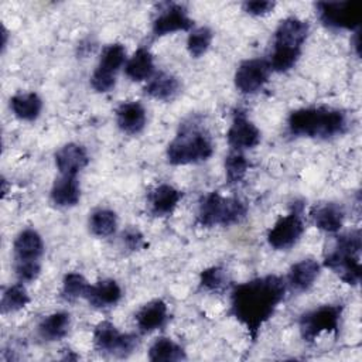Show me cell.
<instances>
[{"instance_id": "1", "label": "cell", "mask_w": 362, "mask_h": 362, "mask_svg": "<svg viewBox=\"0 0 362 362\" xmlns=\"http://www.w3.org/2000/svg\"><path fill=\"white\" fill-rule=\"evenodd\" d=\"M286 291V279L277 274H266L236 284L229 296V315L245 327L252 341H256L263 325L283 303Z\"/></svg>"}, {"instance_id": "2", "label": "cell", "mask_w": 362, "mask_h": 362, "mask_svg": "<svg viewBox=\"0 0 362 362\" xmlns=\"http://www.w3.org/2000/svg\"><path fill=\"white\" fill-rule=\"evenodd\" d=\"M288 133L294 137L332 139L348 129L346 113L331 106H310L296 109L287 119Z\"/></svg>"}, {"instance_id": "3", "label": "cell", "mask_w": 362, "mask_h": 362, "mask_svg": "<svg viewBox=\"0 0 362 362\" xmlns=\"http://www.w3.org/2000/svg\"><path fill=\"white\" fill-rule=\"evenodd\" d=\"M308 33V21L296 16L286 17L279 23L273 34V51L267 59L272 72L283 74L296 66Z\"/></svg>"}, {"instance_id": "4", "label": "cell", "mask_w": 362, "mask_h": 362, "mask_svg": "<svg viewBox=\"0 0 362 362\" xmlns=\"http://www.w3.org/2000/svg\"><path fill=\"white\" fill-rule=\"evenodd\" d=\"M362 238L359 229L341 233L335 238L332 247L324 255V266L335 273L344 283L358 286L361 281Z\"/></svg>"}, {"instance_id": "5", "label": "cell", "mask_w": 362, "mask_h": 362, "mask_svg": "<svg viewBox=\"0 0 362 362\" xmlns=\"http://www.w3.org/2000/svg\"><path fill=\"white\" fill-rule=\"evenodd\" d=\"M214 154L209 134L195 124H182L180 133L168 143L167 161L171 165H187L206 161Z\"/></svg>"}, {"instance_id": "6", "label": "cell", "mask_w": 362, "mask_h": 362, "mask_svg": "<svg viewBox=\"0 0 362 362\" xmlns=\"http://www.w3.org/2000/svg\"><path fill=\"white\" fill-rule=\"evenodd\" d=\"M247 214V206L239 198L222 197L212 191L201 198L197 212V223L202 228L229 226L240 222Z\"/></svg>"}, {"instance_id": "7", "label": "cell", "mask_w": 362, "mask_h": 362, "mask_svg": "<svg viewBox=\"0 0 362 362\" xmlns=\"http://www.w3.org/2000/svg\"><path fill=\"white\" fill-rule=\"evenodd\" d=\"M344 313L342 304H324L303 313L298 318V329L304 342H314L321 334H338Z\"/></svg>"}, {"instance_id": "8", "label": "cell", "mask_w": 362, "mask_h": 362, "mask_svg": "<svg viewBox=\"0 0 362 362\" xmlns=\"http://www.w3.org/2000/svg\"><path fill=\"white\" fill-rule=\"evenodd\" d=\"M320 23L331 30H358L362 20L359 1H318L315 3Z\"/></svg>"}, {"instance_id": "9", "label": "cell", "mask_w": 362, "mask_h": 362, "mask_svg": "<svg viewBox=\"0 0 362 362\" xmlns=\"http://www.w3.org/2000/svg\"><path fill=\"white\" fill-rule=\"evenodd\" d=\"M137 345V335L120 332L110 321H100L93 328V346L100 354L127 358L136 351Z\"/></svg>"}, {"instance_id": "10", "label": "cell", "mask_w": 362, "mask_h": 362, "mask_svg": "<svg viewBox=\"0 0 362 362\" xmlns=\"http://www.w3.org/2000/svg\"><path fill=\"white\" fill-rule=\"evenodd\" d=\"M126 64V48L120 42H113L102 49L99 62L90 75V86L99 92H110L116 85V74Z\"/></svg>"}, {"instance_id": "11", "label": "cell", "mask_w": 362, "mask_h": 362, "mask_svg": "<svg viewBox=\"0 0 362 362\" xmlns=\"http://www.w3.org/2000/svg\"><path fill=\"white\" fill-rule=\"evenodd\" d=\"M305 230L303 219V205L296 202L291 211L279 218L267 232V243L274 250H287L293 247Z\"/></svg>"}, {"instance_id": "12", "label": "cell", "mask_w": 362, "mask_h": 362, "mask_svg": "<svg viewBox=\"0 0 362 362\" xmlns=\"http://www.w3.org/2000/svg\"><path fill=\"white\" fill-rule=\"evenodd\" d=\"M194 20L189 17L188 10L180 3H161L151 23V34L160 38L178 31H191Z\"/></svg>"}, {"instance_id": "13", "label": "cell", "mask_w": 362, "mask_h": 362, "mask_svg": "<svg viewBox=\"0 0 362 362\" xmlns=\"http://www.w3.org/2000/svg\"><path fill=\"white\" fill-rule=\"evenodd\" d=\"M270 65L267 59L250 58L239 64L235 72V86L243 95L257 93L267 83L270 76Z\"/></svg>"}, {"instance_id": "14", "label": "cell", "mask_w": 362, "mask_h": 362, "mask_svg": "<svg viewBox=\"0 0 362 362\" xmlns=\"http://www.w3.org/2000/svg\"><path fill=\"white\" fill-rule=\"evenodd\" d=\"M226 140L232 150L243 151L255 148L262 140V133L245 112L236 110L228 129Z\"/></svg>"}, {"instance_id": "15", "label": "cell", "mask_w": 362, "mask_h": 362, "mask_svg": "<svg viewBox=\"0 0 362 362\" xmlns=\"http://www.w3.org/2000/svg\"><path fill=\"white\" fill-rule=\"evenodd\" d=\"M44 242L41 235L33 229H23L13 243V262H41Z\"/></svg>"}, {"instance_id": "16", "label": "cell", "mask_w": 362, "mask_h": 362, "mask_svg": "<svg viewBox=\"0 0 362 362\" xmlns=\"http://www.w3.org/2000/svg\"><path fill=\"white\" fill-rule=\"evenodd\" d=\"M140 334H150L163 328L168 321V307L164 300L156 298L139 308L134 315Z\"/></svg>"}, {"instance_id": "17", "label": "cell", "mask_w": 362, "mask_h": 362, "mask_svg": "<svg viewBox=\"0 0 362 362\" xmlns=\"http://www.w3.org/2000/svg\"><path fill=\"white\" fill-rule=\"evenodd\" d=\"M116 124L126 134H139L146 127L147 113L139 100H129L120 103L116 110Z\"/></svg>"}, {"instance_id": "18", "label": "cell", "mask_w": 362, "mask_h": 362, "mask_svg": "<svg viewBox=\"0 0 362 362\" xmlns=\"http://www.w3.org/2000/svg\"><path fill=\"white\" fill-rule=\"evenodd\" d=\"M55 167L62 175H78L89 163L88 151L78 143H66L55 153Z\"/></svg>"}, {"instance_id": "19", "label": "cell", "mask_w": 362, "mask_h": 362, "mask_svg": "<svg viewBox=\"0 0 362 362\" xmlns=\"http://www.w3.org/2000/svg\"><path fill=\"white\" fill-rule=\"evenodd\" d=\"M184 194L170 184H160L148 194V211L151 215L163 218L171 215L182 199Z\"/></svg>"}, {"instance_id": "20", "label": "cell", "mask_w": 362, "mask_h": 362, "mask_svg": "<svg viewBox=\"0 0 362 362\" xmlns=\"http://www.w3.org/2000/svg\"><path fill=\"white\" fill-rule=\"evenodd\" d=\"M321 272V266L314 259H301L300 262L294 263L288 273H287V288L296 293H304L310 290L315 280L318 279Z\"/></svg>"}, {"instance_id": "21", "label": "cell", "mask_w": 362, "mask_h": 362, "mask_svg": "<svg viewBox=\"0 0 362 362\" xmlns=\"http://www.w3.org/2000/svg\"><path fill=\"white\" fill-rule=\"evenodd\" d=\"M122 288L113 279H103L95 284H90L85 300L95 308L105 310L115 307L122 298Z\"/></svg>"}, {"instance_id": "22", "label": "cell", "mask_w": 362, "mask_h": 362, "mask_svg": "<svg viewBox=\"0 0 362 362\" xmlns=\"http://www.w3.org/2000/svg\"><path fill=\"white\" fill-rule=\"evenodd\" d=\"M314 225L327 233H337L344 226L345 211L337 202H324L315 205L310 212Z\"/></svg>"}, {"instance_id": "23", "label": "cell", "mask_w": 362, "mask_h": 362, "mask_svg": "<svg viewBox=\"0 0 362 362\" xmlns=\"http://www.w3.org/2000/svg\"><path fill=\"white\" fill-rule=\"evenodd\" d=\"M51 202L59 208L75 206L81 199V187L76 175H62L55 178L51 191Z\"/></svg>"}, {"instance_id": "24", "label": "cell", "mask_w": 362, "mask_h": 362, "mask_svg": "<svg viewBox=\"0 0 362 362\" xmlns=\"http://www.w3.org/2000/svg\"><path fill=\"white\" fill-rule=\"evenodd\" d=\"M181 89V83L177 76L168 72L154 74L144 86V93L157 100H171Z\"/></svg>"}, {"instance_id": "25", "label": "cell", "mask_w": 362, "mask_h": 362, "mask_svg": "<svg viewBox=\"0 0 362 362\" xmlns=\"http://www.w3.org/2000/svg\"><path fill=\"white\" fill-rule=\"evenodd\" d=\"M124 74L133 82L148 81L154 75V59L151 52L140 47L124 64Z\"/></svg>"}, {"instance_id": "26", "label": "cell", "mask_w": 362, "mask_h": 362, "mask_svg": "<svg viewBox=\"0 0 362 362\" xmlns=\"http://www.w3.org/2000/svg\"><path fill=\"white\" fill-rule=\"evenodd\" d=\"M71 328V315L66 311H57L52 313L47 317H44L38 327V335L44 339V341H59L64 339Z\"/></svg>"}, {"instance_id": "27", "label": "cell", "mask_w": 362, "mask_h": 362, "mask_svg": "<svg viewBox=\"0 0 362 362\" xmlns=\"http://www.w3.org/2000/svg\"><path fill=\"white\" fill-rule=\"evenodd\" d=\"M10 107L17 119L34 122L42 110V99L35 92H20L10 98Z\"/></svg>"}, {"instance_id": "28", "label": "cell", "mask_w": 362, "mask_h": 362, "mask_svg": "<svg viewBox=\"0 0 362 362\" xmlns=\"http://www.w3.org/2000/svg\"><path fill=\"white\" fill-rule=\"evenodd\" d=\"M148 359L153 362H178L187 359L184 348L167 337L156 338L148 348Z\"/></svg>"}, {"instance_id": "29", "label": "cell", "mask_w": 362, "mask_h": 362, "mask_svg": "<svg viewBox=\"0 0 362 362\" xmlns=\"http://www.w3.org/2000/svg\"><path fill=\"white\" fill-rule=\"evenodd\" d=\"M117 229V215L112 209L99 208L89 216V230L98 238L112 236Z\"/></svg>"}, {"instance_id": "30", "label": "cell", "mask_w": 362, "mask_h": 362, "mask_svg": "<svg viewBox=\"0 0 362 362\" xmlns=\"http://www.w3.org/2000/svg\"><path fill=\"white\" fill-rule=\"evenodd\" d=\"M198 286H199V290L202 291L221 294L226 291L229 287L228 273L221 266H211L201 272Z\"/></svg>"}, {"instance_id": "31", "label": "cell", "mask_w": 362, "mask_h": 362, "mask_svg": "<svg viewBox=\"0 0 362 362\" xmlns=\"http://www.w3.org/2000/svg\"><path fill=\"white\" fill-rule=\"evenodd\" d=\"M30 303V296L21 281L8 286L0 300V310L1 314H11L16 311L23 310Z\"/></svg>"}, {"instance_id": "32", "label": "cell", "mask_w": 362, "mask_h": 362, "mask_svg": "<svg viewBox=\"0 0 362 362\" xmlns=\"http://www.w3.org/2000/svg\"><path fill=\"white\" fill-rule=\"evenodd\" d=\"M89 287L90 284L81 273L69 272L62 279L61 297L65 301H75L78 298H85Z\"/></svg>"}, {"instance_id": "33", "label": "cell", "mask_w": 362, "mask_h": 362, "mask_svg": "<svg viewBox=\"0 0 362 362\" xmlns=\"http://www.w3.org/2000/svg\"><path fill=\"white\" fill-rule=\"evenodd\" d=\"M250 167L249 160L242 151H230L225 157V178L229 185L240 182Z\"/></svg>"}, {"instance_id": "34", "label": "cell", "mask_w": 362, "mask_h": 362, "mask_svg": "<svg viewBox=\"0 0 362 362\" xmlns=\"http://www.w3.org/2000/svg\"><path fill=\"white\" fill-rule=\"evenodd\" d=\"M214 33L209 27L192 28L187 38V49L192 58L202 57L211 47Z\"/></svg>"}, {"instance_id": "35", "label": "cell", "mask_w": 362, "mask_h": 362, "mask_svg": "<svg viewBox=\"0 0 362 362\" xmlns=\"http://www.w3.org/2000/svg\"><path fill=\"white\" fill-rule=\"evenodd\" d=\"M13 270L18 281L31 283L41 273V262H13Z\"/></svg>"}, {"instance_id": "36", "label": "cell", "mask_w": 362, "mask_h": 362, "mask_svg": "<svg viewBox=\"0 0 362 362\" xmlns=\"http://www.w3.org/2000/svg\"><path fill=\"white\" fill-rule=\"evenodd\" d=\"M122 242L132 252L140 250L146 246L144 236L137 228H126L122 233Z\"/></svg>"}, {"instance_id": "37", "label": "cell", "mask_w": 362, "mask_h": 362, "mask_svg": "<svg viewBox=\"0 0 362 362\" xmlns=\"http://www.w3.org/2000/svg\"><path fill=\"white\" fill-rule=\"evenodd\" d=\"M276 3L274 1H245L242 4V8L245 13L250 16H264L269 14L274 8Z\"/></svg>"}, {"instance_id": "38", "label": "cell", "mask_w": 362, "mask_h": 362, "mask_svg": "<svg viewBox=\"0 0 362 362\" xmlns=\"http://www.w3.org/2000/svg\"><path fill=\"white\" fill-rule=\"evenodd\" d=\"M351 44H352V48L355 51V54L359 57L361 55V30H355L354 33V37L351 40Z\"/></svg>"}, {"instance_id": "39", "label": "cell", "mask_w": 362, "mask_h": 362, "mask_svg": "<svg viewBox=\"0 0 362 362\" xmlns=\"http://www.w3.org/2000/svg\"><path fill=\"white\" fill-rule=\"evenodd\" d=\"M7 45V30L4 25H1V51H4Z\"/></svg>"}]
</instances>
